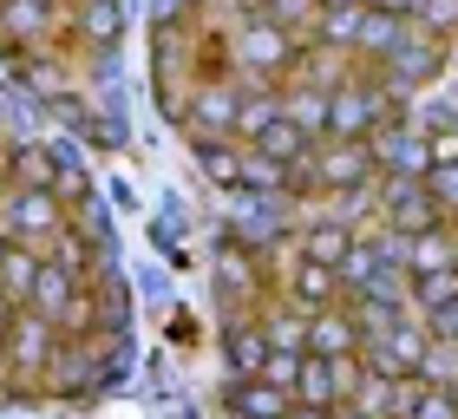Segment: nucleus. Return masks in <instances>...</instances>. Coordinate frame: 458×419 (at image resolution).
<instances>
[{"label":"nucleus","instance_id":"f257e3e1","mask_svg":"<svg viewBox=\"0 0 458 419\" xmlns=\"http://www.w3.org/2000/svg\"><path fill=\"white\" fill-rule=\"evenodd\" d=\"M308 39L288 33L282 20L268 13H249L236 33H229V66H236V86H288V73H295Z\"/></svg>","mask_w":458,"mask_h":419},{"label":"nucleus","instance_id":"f03ea898","mask_svg":"<svg viewBox=\"0 0 458 419\" xmlns=\"http://www.w3.org/2000/svg\"><path fill=\"white\" fill-rule=\"evenodd\" d=\"M66 236V210H59V191H39V184L7 177L0 184V243L20 249H47Z\"/></svg>","mask_w":458,"mask_h":419},{"label":"nucleus","instance_id":"7ed1b4c3","mask_svg":"<svg viewBox=\"0 0 458 419\" xmlns=\"http://www.w3.org/2000/svg\"><path fill=\"white\" fill-rule=\"evenodd\" d=\"M452 66V47H445V39L439 33H432V27H420V20H406V33H400V47H393L386 59H380V66H373V73H380L386 79V86L393 92H420L426 86V79H439Z\"/></svg>","mask_w":458,"mask_h":419},{"label":"nucleus","instance_id":"20e7f679","mask_svg":"<svg viewBox=\"0 0 458 419\" xmlns=\"http://www.w3.org/2000/svg\"><path fill=\"white\" fill-rule=\"evenodd\" d=\"M59 334L47 314H33V308H13V321L0 328V367H7V381H20V373H47L53 367V354H59Z\"/></svg>","mask_w":458,"mask_h":419},{"label":"nucleus","instance_id":"39448f33","mask_svg":"<svg viewBox=\"0 0 458 419\" xmlns=\"http://www.w3.org/2000/svg\"><path fill=\"white\" fill-rule=\"evenodd\" d=\"M360 361L380 367V373H420V367L432 361V328L406 308V314H393V321L360 347Z\"/></svg>","mask_w":458,"mask_h":419},{"label":"nucleus","instance_id":"423d86ee","mask_svg":"<svg viewBox=\"0 0 458 419\" xmlns=\"http://www.w3.org/2000/svg\"><path fill=\"white\" fill-rule=\"evenodd\" d=\"M236 105H242V86L236 79H203V86L191 92V105H183V132H191V144H210V138H236Z\"/></svg>","mask_w":458,"mask_h":419},{"label":"nucleus","instance_id":"0eeeda50","mask_svg":"<svg viewBox=\"0 0 458 419\" xmlns=\"http://www.w3.org/2000/svg\"><path fill=\"white\" fill-rule=\"evenodd\" d=\"M315 184L321 197H353L367 184H380V164H373V144H315Z\"/></svg>","mask_w":458,"mask_h":419},{"label":"nucleus","instance_id":"6e6552de","mask_svg":"<svg viewBox=\"0 0 458 419\" xmlns=\"http://www.w3.org/2000/svg\"><path fill=\"white\" fill-rule=\"evenodd\" d=\"M380 217H386V229L400 243L420 236V229H432V223H445L439 203H432V191H426V177H380Z\"/></svg>","mask_w":458,"mask_h":419},{"label":"nucleus","instance_id":"1a4fd4ad","mask_svg":"<svg viewBox=\"0 0 458 419\" xmlns=\"http://www.w3.org/2000/svg\"><path fill=\"white\" fill-rule=\"evenodd\" d=\"M367 144H373V164H380V177H426V171H432V144H426V132H420L412 118L380 124Z\"/></svg>","mask_w":458,"mask_h":419},{"label":"nucleus","instance_id":"9d476101","mask_svg":"<svg viewBox=\"0 0 458 419\" xmlns=\"http://www.w3.org/2000/svg\"><path fill=\"white\" fill-rule=\"evenodd\" d=\"M412 387H420V373H380V367H367V361H360L347 406H353V413H367V419H406Z\"/></svg>","mask_w":458,"mask_h":419},{"label":"nucleus","instance_id":"9b49d317","mask_svg":"<svg viewBox=\"0 0 458 419\" xmlns=\"http://www.w3.org/2000/svg\"><path fill=\"white\" fill-rule=\"evenodd\" d=\"M353 373H360V361H321V354H301V373H295V406H347L353 393Z\"/></svg>","mask_w":458,"mask_h":419},{"label":"nucleus","instance_id":"f8f14e48","mask_svg":"<svg viewBox=\"0 0 458 419\" xmlns=\"http://www.w3.org/2000/svg\"><path fill=\"white\" fill-rule=\"evenodd\" d=\"M308 354H321V361H360V321H353L347 302L308 308Z\"/></svg>","mask_w":458,"mask_h":419},{"label":"nucleus","instance_id":"ddd939ff","mask_svg":"<svg viewBox=\"0 0 458 419\" xmlns=\"http://www.w3.org/2000/svg\"><path fill=\"white\" fill-rule=\"evenodd\" d=\"M268 354L276 347H268L256 314H249V321H223V367H229V381H262Z\"/></svg>","mask_w":458,"mask_h":419},{"label":"nucleus","instance_id":"4468645a","mask_svg":"<svg viewBox=\"0 0 458 419\" xmlns=\"http://www.w3.org/2000/svg\"><path fill=\"white\" fill-rule=\"evenodd\" d=\"M72 39L86 53H112L124 39V0H72Z\"/></svg>","mask_w":458,"mask_h":419},{"label":"nucleus","instance_id":"2eb2a0df","mask_svg":"<svg viewBox=\"0 0 458 419\" xmlns=\"http://www.w3.org/2000/svg\"><path fill=\"white\" fill-rule=\"evenodd\" d=\"M223 406H229V419H288L295 393L276 381H223Z\"/></svg>","mask_w":458,"mask_h":419},{"label":"nucleus","instance_id":"dca6fc26","mask_svg":"<svg viewBox=\"0 0 458 419\" xmlns=\"http://www.w3.org/2000/svg\"><path fill=\"white\" fill-rule=\"evenodd\" d=\"M458 262V223H432L420 236L400 243V269L406 276H432V269H452Z\"/></svg>","mask_w":458,"mask_h":419},{"label":"nucleus","instance_id":"f3484780","mask_svg":"<svg viewBox=\"0 0 458 419\" xmlns=\"http://www.w3.org/2000/svg\"><path fill=\"white\" fill-rule=\"evenodd\" d=\"M327 105H335V92H321V86H301V79H288V86H282V118L295 124L308 144L327 138Z\"/></svg>","mask_w":458,"mask_h":419},{"label":"nucleus","instance_id":"a211bd4d","mask_svg":"<svg viewBox=\"0 0 458 419\" xmlns=\"http://www.w3.org/2000/svg\"><path fill=\"white\" fill-rule=\"evenodd\" d=\"M282 124V86H242V105H236V144H256Z\"/></svg>","mask_w":458,"mask_h":419},{"label":"nucleus","instance_id":"6ab92c4d","mask_svg":"<svg viewBox=\"0 0 458 419\" xmlns=\"http://www.w3.org/2000/svg\"><path fill=\"white\" fill-rule=\"evenodd\" d=\"M353 243H360V236H353V223H341V217H321V223H308L301 236H295L301 256H315V262H327V269H341Z\"/></svg>","mask_w":458,"mask_h":419},{"label":"nucleus","instance_id":"aec40b11","mask_svg":"<svg viewBox=\"0 0 458 419\" xmlns=\"http://www.w3.org/2000/svg\"><path fill=\"white\" fill-rule=\"evenodd\" d=\"M400 33H406V20L400 13H386V7H367L360 13V33H353V59H367V66H380V59L400 47Z\"/></svg>","mask_w":458,"mask_h":419},{"label":"nucleus","instance_id":"412c9836","mask_svg":"<svg viewBox=\"0 0 458 419\" xmlns=\"http://www.w3.org/2000/svg\"><path fill=\"white\" fill-rule=\"evenodd\" d=\"M13 73L27 79L39 98H53V105H66V98H72V79H66V66H59V53H47V47H39V53H20V59H13Z\"/></svg>","mask_w":458,"mask_h":419},{"label":"nucleus","instance_id":"4be33fe9","mask_svg":"<svg viewBox=\"0 0 458 419\" xmlns=\"http://www.w3.org/2000/svg\"><path fill=\"white\" fill-rule=\"evenodd\" d=\"M7 177L39 184V191H59V144H13L7 151Z\"/></svg>","mask_w":458,"mask_h":419},{"label":"nucleus","instance_id":"5701e85b","mask_svg":"<svg viewBox=\"0 0 458 419\" xmlns=\"http://www.w3.org/2000/svg\"><path fill=\"white\" fill-rule=\"evenodd\" d=\"M256 321H262V334H268L276 354H308V308L282 302V308H262Z\"/></svg>","mask_w":458,"mask_h":419},{"label":"nucleus","instance_id":"b1692460","mask_svg":"<svg viewBox=\"0 0 458 419\" xmlns=\"http://www.w3.org/2000/svg\"><path fill=\"white\" fill-rule=\"evenodd\" d=\"M197 164H203V177H210V184H223V191H242V144H236V138L197 144Z\"/></svg>","mask_w":458,"mask_h":419},{"label":"nucleus","instance_id":"393cba45","mask_svg":"<svg viewBox=\"0 0 458 419\" xmlns=\"http://www.w3.org/2000/svg\"><path fill=\"white\" fill-rule=\"evenodd\" d=\"M39 249H20V243H7V256H0V288H7L13 302H27L33 295V276H39Z\"/></svg>","mask_w":458,"mask_h":419},{"label":"nucleus","instance_id":"a878e982","mask_svg":"<svg viewBox=\"0 0 458 419\" xmlns=\"http://www.w3.org/2000/svg\"><path fill=\"white\" fill-rule=\"evenodd\" d=\"M406 419H458V387H445V381H420V387H412Z\"/></svg>","mask_w":458,"mask_h":419},{"label":"nucleus","instance_id":"bb28decb","mask_svg":"<svg viewBox=\"0 0 458 419\" xmlns=\"http://www.w3.org/2000/svg\"><path fill=\"white\" fill-rule=\"evenodd\" d=\"M426 191H432V203H439V217L458 223V164H432V171H426Z\"/></svg>","mask_w":458,"mask_h":419},{"label":"nucleus","instance_id":"cd10ccee","mask_svg":"<svg viewBox=\"0 0 458 419\" xmlns=\"http://www.w3.org/2000/svg\"><path fill=\"white\" fill-rule=\"evenodd\" d=\"M256 151H262V158H276V164H295V158L308 151V138H301L295 124L282 118V124H276V132H268V138H256Z\"/></svg>","mask_w":458,"mask_h":419},{"label":"nucleus","instance_id":"c85d7f7f","mask_svg":"<svg viewBox=\"0 0 458 419\" xmlns=\"http://www.w3.org/2000/svg\"><path fill=\"white\" fill-rule=\"evenodd\" d=\"M412 20L445 39V33H458V0H420V13H412Z\"/></svg>","mask_w":458,"mask_h":419},{"label":"nucleus","instance_id":"c756f323","mask_svg":"<svg viewBox=\"0 0 458 419\" xmlns=\"http://www.w3.org/2000/svg\"><path fill=\"white\" fill-rule=\"evenodd\" d=\"M295 373H301V354H268L262 381H276V387H295Z\"/></svg>","mask_w":458,"mask_h":419},{"label":"nucleus","instance_id":"7c9ffc66","mask_svg":"<svg viewBox=\"0 0 458 419\" xmlns=\"http://www.w3.org/2000/svg\"><path fill=\"white\" fill-rule=\"evenodd\" d=\"M191 7H203V0H157V27H171V13H191Z\"/></svg>","mask_w":458,"mask_h":419},{"label":"nucleus","instance_id":"2f4dec72","mask_svg":"<svg viewBox=\"0 0 458 419\" xmlns=\"http://www.w3.org/2000/svg\"><path fill=\"white\" fill-rule=\"evenodd\" d=\"M367 7H386V13H400V20H412V13H420V0H367Z\"/></svg>","mask_w":458,"mask_h":419},{"label":"nucleus","instance_id":"473e14b6","mask_svg":"<svg viewBox=\"0 0 458 419\" xmlns=\"http://www.w3.org/2000/svg\"><path fill=\"white\" fill-rule=\"evenodd\" d=\"M288 419H335L327 406H288Z\"/></svg>","mask_w":458,"mask_h":419},{"label":"nucleus","instance_id":"72a5a7b5","mask_svg":"<svg viewBox=\"0 0 458 419\" xmlns=\"http://www.w3.org/2000/svg\"><path fill=\"white\" fill-rule=\"evenodd\" d=\"M13 308H20V302L7 295V288H0V328H7V321H13Z\"/></svg>","mask_w":458,"mask_h":419},{"label":"nucleus","instance_id":"f704fd0d","mask_svg":"<svg viewBox=\"0 0 458 419\" xmlns=\"http://www.w3.org/2000/svg\"><path fill=\"white\" fill-rule=\"evenodd\" d=\"M335 419H367V413H353V406H335Z\"/></svg>","mask_w":458,"mask_h":419},{"label":"nucleus","instance_id":"c9c22d12","mask_svg":"<svg viewBox=\"0 0 458 419\" xmlns=\"http://www.w3.org/2000/svg\"><path fill=\"white\" fill-rule=\"evenodd\" d=\"M53 7H66V0H53Z\"/></svg>","mask_w":458,"mask_h":419},{"label":"nucleus","instance_id":"e433bc0d","mask_svg":"<svg viewBox=\"0 0 458 419\" xmlns=\"http://www.w3.org/2000/svg\"><path fill=\"white\" fill-rule=\"evenodd\" d=\"M0 381H7V367H0Z\"/></svg>","mask_w":458,"mask_h":419},{"label":"nucleus","instance_id":"4c0bfd02","mask_svg":"<svg viewBox=\"0 0 458 419\" xmlns=\"http://www.w3.org/2000/svg\"><path fill=\"white\" fill-rule=\"evenodd\" d=\"M321 7H327V0H321Z\"/></svg>","mask_w":458,"mask_h":419}]
</instances>
